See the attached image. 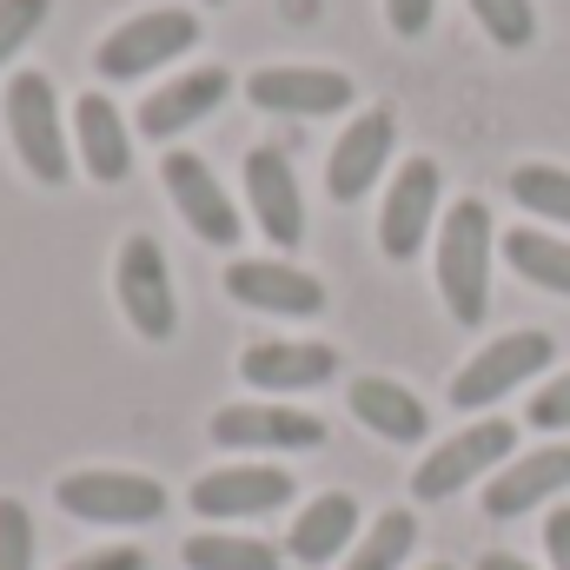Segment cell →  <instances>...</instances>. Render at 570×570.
I'll return each instance as SVG.
<instances>
[{"instance_id":"obj_27","label":"cell","mask_w":570,"mask_h":570,"mask_svg":"<svg viewBox=\"0 0 570 570\" xmlns=\"http://www.w3.org/2000/svg\"><path fill=\"white\" fill-rule=\"evenodd\" d=\"M0 570H33V511L0 498Z\"/></svg>"},{"instance_id":"obj_30","label":"cell","mask_w":570,"mask_h":570,"mask_svg":"<svg viewBox=\"0 0 570 570\" xmlns=\"http://www.w3.org/2000/svg\"><path fill=\"white\" fill-rule=\"evenodd\" d=\"M431 13H438V0H385V20H392L399 40H419L431 27Z\"/></svg>"},{"instance_id":"obj_3","label":"cell","mask_w":570,"mask_h":570,"mask_svg":"<svg viewBox=\"0 0 570 570\" xmlns=\"http://www.w3.org/2000/svg\"><path fill=\"white\" fill-rule=\"evenodd\" d=\"M551 352H558L551 332H504V338H491V345L451 379V405H458V412H491L498 399H511L518 385H531L538 372H551Z\"/></svg>"},{"instance_id":"obj_29","label":"cell","mask_w":570,"mask_h":570,"mask_svg":"<svg viewBox=\"0 0 570 570\" xmlns=\"http://www.w3.org/2000/svg\"><path fill=\"white\" fill-rule=\"evenodd\" d=\"M531 425L538 431H570V372H551L531 392Z\"/></svg>"},{"instance_id":"obj_35","label":"cell","mask_w":570,"mask_h":570,"mask_svg":"<svg viewBox=\"0 0 570 570\" xmlns=\"http://www.w3.org/2000/svg\"><path fill=\"white\" fill-rule=\"evenodd\" d=\"M206 7H219V0H206Z\"/></svg>"},{"instance_id":"obj_13","label":"cell","mask_w":570,"mask_h":570,"mask_svg":"<svg viewBox=\"0 0 570 570\" xmlns=\"http://www.w3.org/2000/svg\"><path fill=\"white\" fill-rule=\"evenodd\" d=\"M166 193L179 206V219L206 239V246H233L239 239V206L226 199V186L213 179V166L199 153H166Z\"/></svg>"},{"instance_id":"obj_23","label":"cell","mask_w":570,"mask_h":570,"mask_svg":"<svg viewBox=\"0 0 570 570\" xmlns=\"http://www.w3.org/2000/svg\"><path fill=\"white\" fill-rule=\"evenodd\" d=\"M186 570H279V551L259 538H233V531H199L186 538Z\"/></svg>"},{"instance_id":"obj_25","label":"cell","mask_w":570,"mask_h":570,"mask_svg":"<svg viewBox=\"0 0 570 570\" xmlns=\"http://www.w3.org/2000/svg\"><path fill=\"white\" fill-rule=\"evenodd\" d=\"M412 544H419V518H412V511H385V518L365 531V544L352 551L345 570H405Z\"/></svg>"},{"instance_id":"obj_1","label":"cell","mask_w":570,"mask_h":570,"mask_svg":"<svg viewBox=\"0 0 570 570\" xmlns=\"http://www.w3.org/2000/svg\"><path fill=\"white\" fill-rule=\"evenodd\" d=\"M491 259H498V226L484 199H458L438 226V298L458 325H484L491 312Z\"/></svg>"},{"instance_id":"obj_28","label":"cell","mask_w":570,"mask_h":570,"mask_svg":"<svg viewBox=\"0 0 570 570\" xmlns=\"http://www.w3.org/2000/svg\"><path fill=\"white\" fill-rule=\"evenodd\" d=\"M47 13H53V0H0V67L47 27Z\"/></svg>"},{"instance_id":"obj_22","label":"cell","mask_w":570,"mask_h":570,"mask_svg":"<svg viewBox=\"0 0 570 570\" xmlns=\"http://www.w3.org/2000/svg\"><path fill=\"white\" fill-rule=\"evenodd\" d=\"M504 259L524 285L570 298V239L544 233V226H518V233H504Z\"/></svg>"},{"instance_id":"obj_4","label":"cell","mask_w":570,"mask_h":570,"mask_svg":"<svg viewBox=\"0 0 570 570\" xmlns=\"http://www.w3.org/2000/svg\"><path fill=\"white\" fill-rule=\"evenodd\" d=\"M193 47H199V20H193L186 7H153V13L120 20V27L100 40L94 67H100V80H140V73L179 60V53H193Z\"/></svg>"},{"instance_id":"obj_17","label":"cell","mask_w":570,"mask_h":570,"mask_svg":"<svg viewBox=\"0 0 570 570\" xmlns=\"http://www.w3.org/2000/svg\"><path fill=\"white\" fill-rule=\"evenodd\" d=\"M239 379L259 392H318L325 379H338V352L312 338H266L239 352Z\"/></svg>"},{"instance_id":"obj_2","label":"cell","mask_w":570,"mask_h":570,"mask_svg":"<svg viewBox=\"0 0 570 570\" xmlns=\"http://www.w3.org/2000/svg\"><path fill=\"white\" fill-rule=\"evenodd\" d=\"M7 134H13L20 166H27L40 186H67L73 153H67L60 100H53V80H47V73H13V80H7Z\"/></svg>"},{"instance_id":"obj_18","label":"cell","mask_w":570,"mask_h":570,"mask_svg":"<svg viewBox=\"0 0 570 570\" xmlns=\"http://www.w3.org/2000/svg\"><path fill=\"white\" fill-rule=\"evenodd\" d=\"M73 146H80V166L100 179V186H120L134 173V134L120 120V107L94 87L73 100Z\"/></svg>"},{"instance_id":"obj_20","label":"cell","mask_w":570,"mask_h":570,"mask_svg":"<svg viewBox=\"0 0 570 570\" xmlns=\"http://www.w3.org/2000/svg\"><path fill=\"white\" fill-rule=\"evenodd\" d=\"M345 405H352V419L365 431H379L385 444H419L431 431V412L419 392H405L399 379H352V392H345Z\"/></svg>"},{"instance_id":"obj_24","label":"cell","mask_w":570,"mask_h":570,"mask_svg":"<svg viewBox=\"0 0 570 570\" xmlns=\"http://www.w3.org/2000/svg\"><path fill=\"white\" fill-rule=\"evenodd\" d=\"M511 199H518L524 213L551 219V226H570V173L551 166V159H524V166L511 173Z\"/></svg>"},{"instance_id":"obj_31","label":"cell","mask_w":570,"mask_h":570,"mask_svg":"<svg viewBox=\"0 0 570 570\" xmlns=\"http://www.w3.org/2000/svg\"><path fill=\"white\" fill-rule=\"evenodd\" d=\"M67 570H146V551H134V544H107V551L73 558Z\"/></svg>"},{"instance_id":"obj_19","label":"cell","mask_w":570,"mask_h":570,"mask_svg":"<svg viewBox=\"0 0 570 570\" xmlns=\"http://www.w3.org/2000/svg\"><path fill=\"white\" fill-rule=\"evenodd\" d=\"M233 94V73L226 67H199V73H179V80H166L159 94H146L140 107V134L146 140H173V134H186V127H199L219 100Z\"/></svg>"},{"instance_id":"obj_33","label":"cell","mask_w":570,"mask_h":570,"mask_svg":"<svg viewBox=\"0 0 570 570\" xmlns=\"http://www.w3.org/2000/svg\"><path fill=\"white\" fill-rule=\"evenodd\" d=\"M478 570H531L524 558H511V551H491V558H478Z\"/></svg>"},{"instance_id":"obj_7","label":"cell","mask_w":570,"mask_h":570,"mask_svg":"<svg viewBox=\"0 0 570 570\" xmlns=\"http://www.w3.org/2000/svg\"><path fill=\"white\" fill-rule=\"evenodd\" d=\"M114 285H120V312L134 318V332L166 345L179 332V298H173V273H166V253L153 233H134L120 246V266H114Z\"/></svg>"},{"instance_id":"obj_11","label":"cell","mask_w":570,"mask_h":570,"mask_svg":"<svg viewBox=\"0 0 570 570\" xmlns=\"http://www.w3.org/2000/svg\"><path fill=\"white\" fill-rule=\"evenodd\" d=\"M213 444H226V451H318L325 419H312L298 405H219Z\"/></svg>"},{"instance_id":"obj_32","label":"cell","mask_w":570,"mask_h":570,"mask_svg":"<svg viewBox=\"0 0 570 570\" xmlns=\"http://www.w3.org/2000/svg\"><path fill=\"white\" fill-rule=\"evenodd\" d=\"M544 551H551V570H570V504L544 518Z\"/></svg>"},{"instance_id":"obj_26","label":"cell","mask_w":570,"mask_h":570,"mask_svg":"<svg viewBox=\"0 0 570 570\" xmlns=\"http://www.w3.org/2000/svg\"><path fill=\"white\" fill-rule=\"evenodd\" d=\"M464 7H471V20H478L498 47H511V53L538 40V7H531V0H464Z\"/></svg>"},{"instance_id":"obj_10","label":"cell","mask_w":570,"mask_h":570,"mask_svg":"<svg viewBox=\"0 0 570 570\" xmlns=\"http://www.w3.org/2000/svg\"><path fill=\"white\" fill-rule=\"evenodd\" d=\"M246 206H253L259 233L279 253H292L305 239V193H298V173H292V159L279 146H253L246 153Z\"/></svg>"},{"instance_id":"obj_15","label":"cell","mask_w":570,"mask_h":570,"mask_svg":"<svg viewBox=\"0 0 570 570\" xmlns=\"http://www.w3.org/2000/svg\"><path fill=\"white\" fill-rule=\"evenodd\" d=\"M226 292L253 312H273V318H312L325 312V285L285 259H233L226 266Z\"/></svg>"},{"instance_id":"obj_16","label":"cell","mask_w":570,"mask_h":570,"mask_svg":"<svg viewBox=\"0 0 570 570\" xmlns=\"http://www.w3.org/2000/svg\"><path fill=\"white\" fill-rule=\"evenodd\" d=\"M279 504H292V471H273V464H226L193 484L199 518H266Z\"/></svg>"},{"instance_id":"obj_5","label":"cell","mask_w":570,"mask_h":570,"mask_svg":"<svg viewBox=\"0 0 570 570\" xmlns=\"http://www.w3.org/2000/svg\"><path fill=\"white\" fill-rule=\"evenodd\" d=\"M511 451H518V425L511 419H478V425H464L458 438H444L425 464L412 471V491H419V504L458 498L471 478H491L498 464H511Z\"/></svg>"},{"instance_id":"obj_6","label":"cell","mask_w":570,"mask_h":570,"mask_svg":"<svg viewBox=\"0 0 570 570\" xmlns=\"http://www.w3.org/2000/svg\"><path fill=\"white\" fill-rule=\"evenodd\" d=\"M60 511L80 524H153L166 511V484L140 471H73L60 478Z\"/></svg>"},{"instance_id":"obj_9","label":"cell","mask_w":570,"mask_h":570,"mask_svg":"<svg viewBox=\"0 0 570 570\" xmlns=\"http://www.w3.org/2000/svg\"><path fill=\"white\" fill-rule=\"evenodd\" d=\"M392 140H399V120H392V107H365L338 146H332V159H325V193L338 199V206H352V199H365L372 186H379V173H385V159H392Z\"/></svg>"},{"instance_id":"obj_8","label":"cell","mask_w":570,"mask_h":570,"mask_svg":"<svg viewBox=\"0 0 570 570\" xmlns=\"http://www.w3.org/2000/svg\"><path fill=\"white\" fill-rule=\"evenodd\" d=\"M438 193H444V173L438 159H405L392 193H385V213H379V246L385 259H419V246L438 226Z\"/></svg>"},{"instance_id":"obj_14","label":"cell","mask_w":570,"mask_h":570,"mask_svg":"<svg viewBox=\"0 0 570 570\" xmlns=\"http://www.w3.org/2000/svg\"><path fill=\"white\" fill-rule=\"evenodd\" d=\"M253 107L266 114H298V120H325V114H345L352 107V80L338 67H266L246 80Z\"/></svg>"},{"instance_id":"obj_12","label":"cell","mask_w":570,"mask_h":570,"mask_svg":"<svg viewBox=\"0 0 570 570\" xmlns=\"http://www.w3.org/2000/svg\"><path fill=\"white\" fill-rule=\"evenodd\" d=\"M558 491H570V444H544V451H524L511 464H498L484 478V518H524L538 504H551Z\"/></svg>"},{"instance_id":"obj_21","label":"cell","mask_w":570,"mask_h":570,"mask_svg":"<svg viewBox=\"0 0 570 570\" xmlns=\"http://www.w3.org/2000/svg\"><path fill=\"white\" fill-rule=\"evenodd\" d=\"M352 531H358V504H352L345 491H325V498H312V504L292 518L285 551H292L298 564H332V558L352 544Z\"/></svg>"},{"instance_id":"obj_34","label":"cell","mask_w":570,"mask_h":570,"mask_svg":"<svg viewBox=\"0 0 570 570\" xmlns=\"http://www.w3.org/2000/svg\"><path fill=\"white\" fill-rule=\"evenodd\" d=\"M425 570H451V564H425Z\"/></svg>"}]
</instances>
